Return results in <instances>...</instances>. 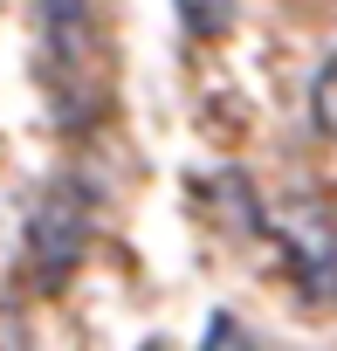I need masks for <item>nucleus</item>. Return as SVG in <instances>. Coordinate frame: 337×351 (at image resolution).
<instances>
[{"label": "nucleus", "mask_w": 337, "mask_h": 351, "mask_svg": "<svg viewBox=\"0 0 337 351\" xmlns=\"http://www.w3.org/2000/svg\"><path fill=\"white\" fill-rule=\"evenodd\" d=\"M310 124L323 131V138H337V56L316 69V83H310Z\"/></svg>", "instance_id": "nucleus-4"}, {"label": "nucleus", "mask_w": 337, "mask_h": 351, "mask_svg": "<svg viewBox=\"0 0 337 351\" xmlns=\"http://www.w3.org/2000/svg\"><path fill=\"white\" fill-rule=\"evenodd\" d=\"M145 351H173V344H145Z\"/></svg>", "instance_id": "nucleus-6"}, {"label": "nucleus", "mask_w": 337, "mask_h": 351, "mask_svg": "<svg viewBox=\"0 0 337 351\" xmlns=\"http://www.w3.org/2000/svg\"><path fill=\"white\" fill-rule=\"evenodd\" d=\"M35 14H42V42L55 62V110L62 124H90L110 90V42H103L97 0H35Z\"/></svg>", "instance_id": "nucleus-1"}, {"label": "nucleus", "mask_w": 337, "mask_h": 351, "mask_svg": "<svg viewBox=\"0 0 337 351\" xmlns=\"http://www.w3.org/2000/svg\"><path fill=\"white\" fill-rule=\"evenodd\" d=\"M173 8H179V21H186L193 42H221L234 28V0H173Z\"/></svg>", "instance_id": "nucleus-3"}, {"label": "nucleus", "mask_w": 337, "mask_h": 351, "mask_svg": "<svg viewBox=\"0 0 337 351\" xmlns=\"http://www.w3.org/2000/svg\"><path fill=\"white\" fill-rule=\"evenodd\" d=\"M200 351H262L255 344V330L234 317V310H214V324H207V344Z\"/></svg>", "instance_id": "nucleus-5"}, {"label": "nucleus", "mask_w": 337, "mask_h": 351, "mask_svg": "<svg viewBox=\"0 0 337 351\" xmlns=\"http://www.w3.org/2000/svg\"><path fill=\"white\" fill-rule=\"evenodd\" d=\"M76 255H83V214H76L69 200H49V207L35 214V228H28L35 282H42V289H62L69 269H76Z\"/></svg>", "instance_id": "nucleus-2"}]
</instances>
